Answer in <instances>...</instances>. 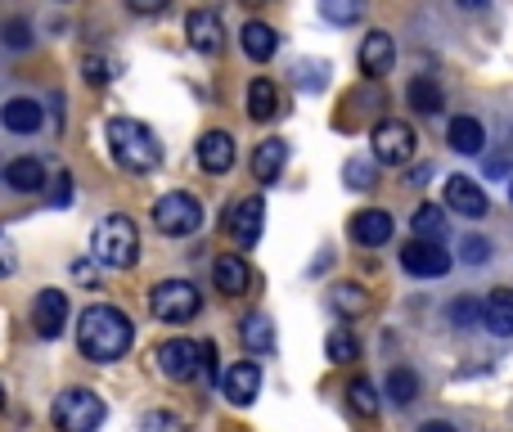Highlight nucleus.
<instances>
[{
    "mask_svg": "<svg viewBox=\"0 0 513 432\" xmlns=\"http://www.w3.org/2000/svg\"><path fill=\"white\" fill-rule=\"evenodd\" d=\"M198 306H203V297H198V288L189 284V279H162V284H153V293H149V311L158 315L162 324L194 320Z\"/></svg>",
    "mask_w": 513,
    "mask_h": 432,
    "instance_id": "nucleus-5",
    "label": "nucleus"
},
{
    "mask_svg": "<svg viewBox=\"0 0 513 432\" xmlns=\"http://www.w3.org/2000/svg\"><path fill=\"white\" fill-rule=\"evenodd\" d=\"M198 167L212 171V176H225L234 167V135L230 131H207L198 140Z\"/></svg>",
    "mask_w": 513,
    "mask_h": 432,
    "instance_id": "nucleus-16",
    "label": "nucleus"
},
{
    "mask_svg": "<svg viewBox=\"0 0 513 432\" xmlns=\"http://www.w3.org/2000/svg\"><path fill=\"white\" fill-rule=\"evenodd\" d=\"M347 401H351V410H356L360 419H374L378 414V387L369 383V378H351Z\"/></svg>",
    "mask_w": 513,
    "mask_h": 432,
    "instance_id": "nucleus-30",
    "label": "nucleus"
},
{
    "mask_svg": "<svg viewBox=\"0 0 513 432\" xmlns=\"http://www.w3.org/2000/svg\"><path fill=\"white\" fill-rule=\"evenodd\" d=\"M351 239H356L360 248H383V243L392 239V212H383V207L356 212L351 216Z\"/></svg>",
    "mask_w": 513,
    "mask_h": 432,
    "instance_id": "nucleus-15",
    "label": "nucleus"
},
{
    "mask_svg": "<svg viewBox=\"0 0 513 432\" xmlns=\"http://www.w3.org/2000/svg\"><path fill=\"white\" fill-rule=\"evenodd\" d=\"M32 324L41 338H59L68 329V293L63 288H41L32 302Z\"/></svg>",
    "mask_w": 513,
    "mask_h": 432,
    "instance_id": "nucleus-11",
    "label": "nucleus"
},
{
    "mask_svg": "<svg viewBox=\"0 0 513 432\" xmlns=\"http://www.w3.org/2000/svg\"><path fill=\"white\" fill-rule=\"evenodd\" d=\"M72 279L81 288H99V270H95V257H77L72 261Z\"/></svg>",
    "mask_w": 513,
    "mask_h": 432,
    "instance_id": "nucleus-41",
    "label": "nucleus"
},
{
    "mask_svg": "<svg viewBox=\"0 0 513 432\" xmlns=\"http://www.w3.org/2000/svg\"><path fill=\"white\" fill-rule=\"evenodd\" d=\"M221 392L230 405H252L261 392V365L257 360H239V365H230L221 374Z\"/></svg>",
    "mask_w": 513,
    "mask_h": 432,
    "instance_id": "nucleus-13",
    "label": "nucleus"
},
{
    "mask_svg": "<svg viewBox=\"0 0 513 432\" xmlns=\"http://www.w3.org/2000/svg\"><path fill=\"white\" fill-rule=\"evenodd\" d=\"M347 185L351 189H369V185H374V153H369V158H351L347 162Z\"/></svg>",
    "mask_w": 513,
    "mask_h": 432,
    "instance_id": "nucleus-36",
    "label": "nucleus"
},
{
    "mask_svg": "<svg viewBox=\"0 0 513 432\" xmlns=\"http://www.w3.org/2000/svg\"><path fill=\"white\" fill-rule=\"evenodd\" d=\"M239 41H243V54H248L252 63H266V59H275V50H279V36H275V27L270 23H243V32H239Z\"/></svg>",
    "mask_w": 513,
    "mask_h": 432,
    "instance_id": "nucleus-21",
    "label": "nucleus"
},
{
    "mask_svg": "<svg viewBox=\"0 0 513 432\" xmlns=\"http://www.w3.org/2000/svg\"><path fill=\"white\" fill-rule=\"evenodd\" d=\"M333 306H338L342 315H365L369 311V293L360 284H333Z\"/></svg>",
    "mask_w": 513,
    "mask_h": 432,
    "instance_id": "nucleus-31",
    "label": "nucleus"
},
{
    "mask_svg": "<svg viewBox=\"0 0 513 432\" xmlns=\"http://www.w3.org/2000/svg\"><path fill=\"white\" fill-rule=\"evenodd\" d=\"M446 207L455 216H468V221H477V216L491 212V198H486V189L477 185L473 176H446Z\"/></svg>",
    "mask_w": 513,
    "mask_h": 432,
    "instance_id": "nucleus-12",
    "label": "nucleus"
},
{
    "mask_svg": "<svg viewBox=\"0 0 513 432\" xmlns=\"http://www.w3.org/2000/svg\"><path fill=\"white\" fill-rule=\"evenodd\" d=\"M90 257L108 270H131L140 261V234H135L131 216H104L90 234Z\"/></svg>",
    "mask_w": 513,
    "mask_h": 432,
    "instance_id": "nucleus-3",
    "label": "nucleus"
},
{
    "mask_svg": "<svg viewBox=\"0 0 513 432\" xmlns=\"http://www.w3.org/2000/svg\"><path fill=\"white\" fill-rule=\"evenodd\" d=\"M0 36H5L9 50H27V45H32V23H27V18H9V23L0 27Z\"/></svg>",
    "mask_w": 513,
    "mask_h": 432,
    "instance_id": "nucleus-35",
    "label": "nucleus"
},
{
    "mask_svg": "<svg viewBox=\"0 0 513 432\" xmlns=\"http://www.w3.org/2000/svg\"><path fill=\"white\" fill-rule=\"evenodd\" d=\"M509 203H513V180H509Z\"/></svg>",
    "mask_w": 513,
    "mask_h": 432,
    "instance_id": "nucleus-49",
    "label": "nucleus"
},
{
    "mask_svg": "<svg viewBox=\"0 0 513 432\" xmlns=\"http://www.w3.org/2000/svg\"><path fill=\"white\" fill-rule=\"evenodd\" d=\"M5 185L14 189V194H41L45 189V167L41 158H14L5 167Z\"/></svg>",
    "mask_w": 513,
    "mask_h": 432,
    "instance_id": "nucleus-23",
    "label": "nucleus"
},
{
    "mask_svg": "<svg viewBox=\"0 0 513 432\" xmlns=\"http://www.w3.org/2000/svg\"><path fill=\"white\" fill-rule=\"evenodd\" d=\"M108 153H113V162L122 171H131V176H144V171H153L162 162L158 135L144 122H135V117H113V122H108Z\"/></svg>",
    "mask_w": 513,
    "mask_h": 432,
    "instance_id": "nucleus-2",
    "label": "nucleus"
},
{
    "mask_svg": "<svg viewBox=\"0 0 513 432\" xmlns=\"http://www.w3.org/2000/svg\"><path fill=\"white\" fill-rule=\"evenodd\" d=\"M324 59H311V63H297V86L306 90H324Z\"/></svg>",
    "mask_w": 513,
    "mask_h": 432,
    "instance_id": "nucleus-37",
    "label": "nucleus"
},
{
    "mask_svg": "<svg viewBox=\"0 0 513 432\" xmlns=\"http://www.w3.org/2000/svg\"><path fill=\"white\" fill-rule=\"evenodd\" d=\"M225 230L234 234L239 248H252V243L261 239V230H266V198L261 194L239 198V203L230 207V216H225Z\"/></svg>",
    "mask_w": 513,
    "mask_h": 432,
    "instance_id": "nucleus-9",
    "label": "nucleus"
},
{
    "mask_svg": "<svg viewBox=\"0 0 513 432\" xmlns=\"http://www.w3.org/2000/svg\"><path fill=\"white\" fill-rule=\"evenodd\" d=\"M324 356H329L333 365H351V360L360 356V342L351 338L347 329H333L329 338H324Z\"/></svg>",
    "mask_w": 513,
    "mask_h": 432,
    "instance_id": "nucleus-32",
    "label": "nucleus"
},
{
    "mask_svg": "<svg viewBox=\"0 0 513 432\" xmlns=\"http://www.w3.org/2000/svg\"><path fill=\"white\" fill-rule=\"evenodd\" d=\"M50 203H54V207H68V203H72V176H68V171H63V176H54Z\"/></svg>",
    "mask_w": 513,
    "mask_h": 432,
    "instance_id": "nucleus-42",
    "label": "nucleus"
},
{
    "mask_svg": "<svg viewBox=\"0 0 513 432\" xmlns=\"http://www.w3.org/2000/svg\"><path fill=\"white\" fill-rule=\"evenodd\" d=\"M414 131L410 122H378L374 126V162H383V167H405V162L414 158Z\"/></svg>",
    "mask_w": 513,
    "mask_h": 432,
    "instance_id": "nucleus-8",
    "label": "nucleus"
},
{
    "mask_svg": "<svg viewBox=\"0 0 513 432\" xmlns=\"http://www.w3.org/2000/svg\"><path fill=\"white\" fill-rule=\"evenodd\" d=\"M0 122H5V131H14V135H32L36 126H41V104L36 99H9L5 108H0Z\"/></svg>",
    "mask_w": 513,
    "mask_h": 432,
    "instance_id": "nucleus-24",
    "label": "nucleus"
},
{
    "mask_svg": "<svg viewBox=\"0 0 513 432\" xmlns=\"http://www.w3.org/2000/svg\"><path fill=\"white\" fill-rule=\"evenodd\" d=\"M405 104L414 108V113H423V117H437L441 113V86H437V77H428V72H419V77H410V86H405Z\"/></svg>",
    "mask_w": 513,
    "mask_h": 432,
    "instance_id": "nucleus-22",
    "label": "nucleus"
},
{
    "mask_svg": "<svg viewBox=\"0 0 513 432\" xmlns=\"http://www.w3.org/2000/svg\"><path fill=\"white\" fill-rule=\"evenodd\" d=\"M212 279H216V288H221L225 297H243L248 293V284H252V270H248V261H243L239 252H221L216 266H212Z\"/></svg>",
    "mask_w": 513,
    "mask_h": 432,
    "instance_id": "nucleus-18",
    "label": "nucleus"
},
{
    "mask_svg": "<svg viewBox=\"0 0 513 432\" xmlns=\"http://www.w3.org/2000/svg\"><path fill=\"white\" fill-rule=\"evenodd\" d=\"M459 5H464V9H477V5H486V0H459Z\"/></svg>",
    "mask_w": 513,
    "mask_h": 432,
    "instance_id": "nucleus-47",
    "label": "nucleus"
},
{
    "mask_svg": "<svg viewBox=\"0 0 513 432\" xmlns=\"http://www.w3.org/2000/svg\"><path fill=\"white\" fill-rule=\"evenodd\" d=\"M126 5H131L135 14H162V9H167V0H126Z\"/></svg>",
    "mask_w": 513,
    "mask_h": 432,
    "instance_id": "nucleus-44",
    "label": "nucleus"
},
{
    "mask_svg": "<svg viewBox=\"0 0 513 432\" xmlns=\"http://www.w3.org/2000/svg\"><path fill=\"white\" fill-rule=\"evenodd\" d=\"M104 414H108L104 401H99L90 387H68V392L54 396L50 419L59 432H95L99 423H104Z\"/></svg>",
    "mask_w": 513,
    "mask_h": 432,
    "instance_id": "nucleus-4",
    "label": "nucleus"
},
{
    "mask_svg": "<svg viewBox=\"0 0 513 432\" xmlns=\"http://www.w3.org/2000/svg\"><path fill=\"white\" fill-rule=\"evenodd\" d=\"M482 324L495 338H513V293L509 288H491L482 302Z\"/></svg>",
    "mask_w": 513,
    "mask_h": 432,
    "instance_id": "nucleus-19",
    "label": "nucleus"
},
{
    "mask_svg": "<svg viewBox=\"0 0 513 432\" xmlns=\"http://www.w3.org/2000/svg\"><path fill=\"white\" fill-rule=\"evenodd\" d=\"M185 36L198 54H221V45H225L221 14H216V9H194V14L185 18Z\"/></svg>",
    "mask_w": 513,
    "mask_h": 432,
    "instance_id": "nucleus-14",
    "label": "nucleus"
},
{
    "mask_svg": "<svg viewBox=\"0 0 513 432\" xmlns=\"http://www.w3.org/2000/svg\"><path fill=\"white\" fill-rule=\"evenodd\" d=\"M401 266L410 270L414 279H437L450 270V252L441 243H428V239H410L401 252Z\"/></svg>",
    "mask_w": 513,
    "mask_h": 432,
    "instance_id": "nucleus-10",
    "label": "nucleus"
},
{
    "mask_svg": "<svg viewBox=\"0 0 513 432\" xmlns=\"http://www.w3.org/2000/svg\"><path fill=\"white\" fill-rule=\"evenodd\" d=\"M387 396H392L396 405H410V401H419V374H410L405 365H396L392 374H387V387H383Z\"/></svg>",
    "mask_w": 513,
    "mask_h": 432,
    "instance_id": "nucleus-29",
    "label": "nucleus"
},
{
    "mask_svg": "<svg viewBox=\"0 0 513 432\" xmlns=\"http://www.w3.org/2000/svg\"><path fill=\"white\" fill-rule=\"evenodd\" d=\"M419 432H455V423H446V419H428V423H419Z\"/></svg>",
    "mask_w": 513,
    "mask_h": 432,
    "instance_id": "nucleus-46",
    "label": "nucleus"
},
{
    "mask_svg": "<svg viewBox=\"0 0 513 432\" xmlns=\"http://www.w3.org/2000/svg\"><path fill=\"white\" fill-rule=\"evenodd\" d=\"M140 432H185V419L171 410H149L140 419Z\"/></svg>",
    "mask_w": 513,
    "mask_h": 432,
    "instance_id": "nucleus-34",
    "label": "nucleus"
},
{
    "mask_svg": "<svg viewBox=\"0 0 513 432\" xmlns=\"http://www.w3.org/2000/svg\"><path fill=\"white\" fill-rule=\"evenodd\" d=\"M239 338L252 356H270L275 351V324H270V315H248L239 324Z\"/></svg>",
    "mask_w": 513,
    "mask_h": 432,
    "instance_id": "nucleus-26",
    "label": "nucleus"
},
{
    "mask_svg": "<svg viewBox=\"0 0 513 432\" xmlns=\"http://www.w3.org/2000/svg\"><path fill=\"white\" fill-rule=\"evenodd\" d=\"M396 63V45L387 32H369L365 41H360V72L365 77H387Z\"/></svg>",
    "mask_w": 513,
    "mask_h": 432,
    "instance_id": "nucleus-17",
    "label": "nucleus"
},
{
    "mask_svg": "<svg viewBox=\"0 0 513 432\" xmlns=\"http://www.w3.org/2000/svg\"><path fill=\"white\" fill-rule=\"evenodd\" d=\"M459 248H464V261H468V266H482V261H491V243L477 239V234H468Z\"/></svg>",
    "mask_w": 513,
    "mask_h": 432,
    "instance_id": "nucleus-40",
    "label": "nucleus"
},
{
    "mask_svg": "<svg viewBox=\"0 0 513 432\" xmlns=\"http://www.w3.org/2000/svg\"><path fill=\"white\" fill-rule=\"evenodd\" d=\"M81 77H86L90 86H104V81L113 77V72H108V63L99 59V54H86V59H81Z\"/></svg>",
    "mask_w": 513,
    "mask_h": 432,
    "instance_id": "nucleus-39",
    "label": "nucleus"
},
{
    "mask_svg": "<svg viewBox=\"0 0 513 432\" xmlns=\"http://www.w3.org/2000/svg\"><path fill=\"white\" fill-rule=\"evenodd\" d=\"M450 320H455L459 329H468V324H482V302H468V297H459V302L450 306Z\"/></svg>",
    "mask_w": 513,
    "mask_h": 432,
    "instance_id": "nucleus-38",
    "label": "nucleus"
},
{
    "mask_svg": "<svg viewBox=\"0 0 513 432\" xmlns=\"http://www.w3.org/2000/svg\"><path fill=\"white\" fill-rule=\"evenodd\" d=\"M153 225L162 234H171V239H185V234H194L203 225V203L194 194H185V189H171V194H162L153 203Z\"/></svg>",
    "mask_w": 513,
    "mask_h": 432,
    "instance_id": "nucleus-6",
    "label": "nucleus"
},
{
    "mask_svg": "<svg viewBox=\"0 0 513 432\" xmlns=\"http://www.w3.org/2000/svg\"><path fill=\"white\" fill-rule=\"evenodd\" d=\"M410 225H414V239H428V243L446 239V212H441L437 203H423Z\"/></svg>",
    "mask_w": 513,
    "mask_h": 432,
    "instance_id": "nucleus-28",
    "label": "nucleus"
},
{
    "mask_svg": "<svg viewBox=\"0 0 513 432\" xmlns=\"http://www.w3.org/2000/svg\"><path fill=\"white\" fill-rule=\"evenodd\" d=\"M14 266H18V252H14V243L0 234V279H9L14 275Z\"/></svg>",
    "mask_w": 513,
    "mask_h": 432,
    "instance_id": "nucleus-43",
    "label": "nucleus"
},
{
    "mask_svg": "<svg viewBox=\"0 0 513 432\" xmlns=\"http://www.w3.org/2000/svg\"><path fill=\"white\" fill-rule=\"evenodd\" d=\"M158 369L171 378V383H189L194 374H203V342L194 338H167L158 351H153Z\"/></svg>",
    "mask_w": 513,
    "mask_h": 432,
    "instance_id": "nucleus-7",
    "label": "nucleus"
},
{
    "mask_svg": "<svg viewBox=\"0 0 513 432\" xmlns=\"http://www.w3.org/2000/svg\"><path fill=\"white\" fill-rule=\"evenodd\" d=\"M0 405H5V392H0Z\"/></svg>",
    "mask_w": 513,
    "mask_h": 432,
    "instance_id": "nucleus-50",
    "label": "nucleus"
},
{
    "mask_svg": "<svg viewBox=\"0 0 513 432\" xmlns=\"http://www.w3.org/2000/svg\"><path fill=\"white\" fill-rule=\"evenodd\" d=\"M131 342H135V329H131V320H126V311H117V306H108V302H95L81 311L77 347L86 360L113 365V360H122L126 351H131Z\"/></svg>",
    "mask_w": 513,
    "mask_h": 432,
    "instance_id": "nucleus-1",
    "label": "nucleus"
},
{
    "mask_svg": "<svg viewBox=\"0 0 513 432\" xmlns=\"http://www.w3.org/2000/svg\"><path fill=\"white\" fill-rule=\"evenodd\" d=\"M320 14L329 18V23L347 27V23H356V18L365 14V0H320Z\"/></svg>",
    "mask_w": 513,
    "mask_h": 432,
    "instance_id": "nucleus-33",
    "label": "nucleus"
},
{
    "mask_svg": "<svg viewBox=\"0 0 513 432\" xmlns=\"http://www.w3.org/2000/svg\"><path fill=\"white\" fill-rule=\"evenodd\" d=\"M243 5H252V9H257V5H266V0H243Z\"/></svg>",
    "mask_w": 513,
    "mask_h": 432,
    "instance_id": "nucleus-48",
    "label": "nucleus"
},
{
    "mask_svg": "<svg viewBox=\"0 0 513 432\" xmlns=\"http://www.w3.org/2000/svg\"><path fill=\"white\" fill-rule=\"evenodd\" d=\"M221 369H216V347L212 342H203V378H216Z\"/></svg>",
    "mask_w": 513,
    "mask_h": 432,
    "instance_id": "nucleus-45",
    "label": "nucleus"
},
{
    "mask_svg": "<svg viewBox=\"0 0 513 432\" xmlns=\"http://www.w3.org/2000/svg\"><path fill=\"white\" fill-rule=\"evenodd\" d=\"M450 149L455 153H482L486 149V131L477 117H450Z\"/></svg>",
    "mask_w": 513,
    "mask_h": 432,
    "instance_id": "nucleus-27",
    "label": "nucleus"
},
{
    "mask_svg": "<svg viewBox=\"0 0 513 432\" xmlns=\"http://www.w3.org/2000/svg\"><path fill=\"white\" fill-rule=\"evenodd\" d=\"M284 162H288V144L270 135V140H261L257 153H252V176H257L261 185H275L279 171H284Z\"/></svg>",
    "mask_w": 513,
    "mask_h": 432,
    "instance_id": "nucleus-20",
    "label": "nucleus"
},
{
    "mask_svg": "<svg viewBox=\"0 0 513 432\" xmlns=\"http://www.w3.org/2000/svg\"><path fill=\"white\" fill-rule=\"evenodd\" d=\"M248 117L252 122H270V117H279V86L270 77L248 81Z\"/></svg>",
    "mask_w": 513,
    "mask_h": 432,
    "instance_id": "nucleus-25",
    "label": "nucleus"
}]
</instances>
